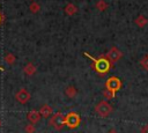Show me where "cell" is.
<instances>
[{
  "label": "cell",
  "mask_w": 148,
  "mask_h": 133,
  "mask_svg": "<svg viewBox=\"0 0 148 133\" xmlns=\"http://www.w3.org/2000/svg\"><path fill=\"white\" fill-rule=\"evenodd\" d=\"M86 57H88V58H90L91 60H92V67L95 68V71L98 73V74H101V75H104V74H106L109 71H110V68H111V66H112V64L105 58V56H101L99 58H94L92 56H90L88 52H84L83 53Z\"/></svg>",
  "instance_id": "1"
},
{
  "label": "cell",
  "mask_w": 148,
  "mask_h": 133,
  "mask_svg": "<svg viewBox=\"0 0 148 133\" xmlns=\"http://www.w3.org/2000/svg\"><path fill=\"white\" fill-rule=\"evenodd\" d=\"M80 123H81L80 114L74 111H71L65 116V125L68 128H75L80 125Z\"/></svg>",
  "instance_id": "2"
},
{
  "label": "cell",
  "mask_w": 148,
  "mask_h": 133,
  "mask_svg": "<svg viewBox=\"0 0 148 133\" xmlns=\"http://www.w3.org/2000/svg\"><path fill=\"white\" fill-rule=\"evenodd\" d=\"M50 125L56 130V131H60L64 128L65 126V114L62 112H57L54 113L51 119H50Z\"/></svg>",
  "instance_id": "3"
},
{
  "label": "cell",
  "mask_w": 148,
  "mask_h": 133,
  "mask_svg": "<svg viewBox=\"0 0 148 133\" xmlns=\"http://www.w3.org/2000/svg\"><path fill=\"white\" fill-rule=\"evenodd\" d=\"M95 111L97 112V114H99L101 117L105 118V117H108V116L112 112V106H111L106 101H101V102L95 106Z\"/></svg>",
  "instance_id": "4"
},
{
  "label": "cell",
  "mask_w": 148,
  "mask_h": 133,
  "mask_svg": "<svg viewBox=\"0 0 148 133\" xmlns=\"http://www.w3.org/2000/svg\"><path fill=\"white\" fill-rule=\"evenodd\" d=\"M120 87H121V81L117 76H111L105 82V89H108L114 94L120 89Z\"/></svg>",
  "instance_id": "5"
},
{
  "label": "cell",
  "mask_w": 148,
  "mask_h": 133,
  "mask_svg": "<svg viewBox=\"0 0 148 133\" xmlns=\"http://www.w3.org/2000/svg\"><path fill=\"white\" fill-rule=\"evenodd\" d=\"M15 98H16V101H17L18 103L25 104V103H28V102L30 101L31 95H30V93H29L25 88H21V89L15 94Z\"/></svg>",
  "instance_id": "6"
},
{
  "label": "cell",
  "mask_w": 148,
  "mask_h": 133,
  "mask_svg": "<svg viewBox=\"0 0 148 133\" xmlns=\"http://www.w3.org/2000/svg\"><path fill=\"white\" fill-rule=\"evenodd\" d=\"M121 56H123V53L120 52V50H118L117 47H111L110 50H109V52L105 54V58L111 62V64H113V62H116V61H118L120 58H121Z\"/></svg>",
  "instance_id": "7"
},
{
  "label": "cell",
  "mask_w": 148,
  "mask_h": 133,
  "mask_svg": "<svg viewBox=\"0 0 148 133\" xmlns=\"http://www.w3.org/2000/svg\"><path fill=\"white\" fill-rule=\"evenodd\" d=\"M27 118H28V120H29L31 124H34V125H35L36 123H38V121L40 120L42 116H40L39 111H37V110H31V111H29V112H28Z\"/></svg>",
  "instance_id": "8"
},
{
  "label": "cell",
  "mask_w": 148,
  "mask_h": 133,
  "mask_svg": "<svg viewBox=\"0 0 148 133\" xmlns=\"http://www.w3.org/2000/svg\"><path fill=\"white\" fill-rule=\"evenodd\" d=\"M39 113H40V116L43 117V118H49L51 114H52V108L50 106V105H43L42 108H40V110H39Z\"/></svg>",
  "instance_id": "9"
},
{
  "label": "cell",
  "mask_w": 148,
  "mask_h": 133,
  "mask_svg": "<svg viewBox=\"0 0 148 133\" xmlns=\"http://www.w3.org/2000/svg\"><path fill=\"white\" fill-rule=\"evenodd\" d=\"M23 71H24V73H25L28 76H31V75H34V74L36 73L37 68L35 67V65H34L32 62H28V64L24 66Z\"/></svg>",
  "instance_id": "10"
},
{
  "label": "cell",
  "mask_w": 148,
  "mask_h": 133,
  "mask_svg": "<svg viewBox=\"0 0 148 133\" xmlns=\"http://www.w3.org/2000/svg\"><path fill=\"white\" fill-rule=\"evenodd\" d=\"M76 94H77V90H76V88H75L74 86H68V87H66V89H65V95H66L68 98L75 97Z\"/></svg>",
  "instance_id": "11"
},
{
  "label": "cell",
  "mask_w": 148,
  "mask_h": 133,
  "mask_svg": "<svg viewBox=\"0 0 148 133\" xmlns=\"http://www.w3.org/2000/svg\"><path fill=\"white\" fill-rule=\"evenodd\" d=\"M77 12V7L74 5V3H67L66 5V7H65V13L67 14V15H69V16H72V15H74L75 13Z\"/></svg>",
  "instance_id": "12"
},
{
  "label": "cell",
  "mask_w": 148,
  "mask_h": 133,
  "mask_svg": "<svg viewBox=\"0 0 148 133\" xmlns=\"http://www.w3.org/2000/svg\"><path fill=\"white\" fill-rule=\"evenodd\" d=\"M15 60H16L15 56H14L13 53H10V52H8V53L5 56V61H6L8 65H14Z\"/></svg>",
  "instance_id": "13"
},
{
  "label": "cell",
  "mask_w": 148,
  "mask_h": 133,
  "mask_svg": "<svg viewBox=\"0 0 148 133\" xmlns=\"http://www.w3.org/2000/svg\"><path fill=\"white\" fill-rule=\"evenodd\" d=\"M135 23H136L139 27H143V25L147 23V19L143 17V15H139V16L136 17V20H135Z\"/></svg>",
  "instance_id": "14"
},
{
  "label": "cell",
  "mask_w": 148,
  "mask_h": 133,
  "mask_svg": "<svg viewBox=\"0 0 148 133\" xmlns=\"http://www.w3.org/2000/svg\"><path fill=\"white\" fill-rule=\"evenodd\" d=\"M96 7H97L98 10H105V9L108 8V3H106L104 0H99V1H97Z\"/></svg>",
  "instance_id": "15"
},
{
  "label": "cell",
  "mask_w": 148,
  "mask_h": 133,
  "mask_svg": "<svg viewBox=\"0 0 148 133\" xmlns=\"http://www.w3.org/2000/svg\"><path fill=\"white\" fill-rule=\"evenodd\" d=\"M35 131H36V127H35V125L34 124H27L25 125V127H24V132L25 133H35Z\"/></svg>",
  "instance_id": "16"
},
{
  "label": "cell",
  "mask_w": 148,
  "mask_h": 133,
  "mask_svg": "<svg viewBox=\"0 0 148 133\" xmlns=\"http://www.w3.org/2000/svg\"><path fill=\"white\" fill-rule=\"evenodd\" d=\"M103 95H104V97H105L106 99H111V98L114 97V93H112V91H110V90H108V89H104Z\"/></svg>",
  "instance_id": "17"
},
{
  "label": "cell",
  "mask_w": 148,
  "mask_h": 133,
  "mask_svg": "<svg viewBox=\"0 0 148 133\" xmlns=\"http://www.w3.org/2000/svg\"><path fill=\"white\" fill-rule=\"evenodd\" d=\"M29 9H30V12H32V13H37V12L39 10V5L32 2V3L29 6Z\"/></svg>",
  "instance_id": "18"
},
{
  "label": "cell",
  "mask_w": 148,
  "mask_h": 133,
  "mask_svg": "<svg viewBox=\"0 0 148 133\" xmlns=\"http://www.w3.org/2000/svg\"><path fill=\"white\" fill-rule=\"evenodd\" d=\"M141 66H142L143 68L148 69V56H146L145 58H142V60H141Z\"/></svg>",
  "instance_id": "19"
},
{
  "label": "cell",
  "mask_w": 148,
  "mask_h": 133,
  "mask_svg": "<svg viewBox=\"0 0 148 133\" xmlns=\"http://www.w3.org/2000/svg\"><path fill=\"white\" fill-rule=\"evenodd\" d=\"M141 133H148V125H146V126H143V127H142Z\"/></svg>",
  "instance_id": "20"
},
{
  "label": "cell",
  "mask_w": 148,
  "mask_h": 133,
  "mask_svg": "<svg viewBox=\"0 0 148 133\" xmlns=\"http://www.w3.org/2000/svg\"><path fill=\"white\" fill-rule=\"evenodd\" d=\"M2 21H3V15H2V14H1V12H0V25H1Z\"/></svg>",
  "instance_id": "21"
},
{
  "label": "cell",
  "mask_w": 148,
  "mask_h": 133,
  "mask_svg": "<svg viewBox=\"0 0 148 133\" xmlns=\"http://www.w3.org/2000/svg\"><path fill=\"white\" fill-rule=\"evenodd\" d=\"M108 133H118V132H117V131H116L114 128H111V130H110V131H109Z\"/></svg>",
  "instance_id": "22"
},
{
  "label": "cell",
  "mask_w": 148,
  "mask_h": 133,
  "mask_svg": "<svg viewBox=\"0 0 148 133\" xmlns=\"http://www.w3.org/2000/svg\"><path fill=\"white\" fill-rule=\"evenodd\" d=\"M0 71H1V72H5V68H3L2 66H0Z\"/></svg>",
  "instance_id": "23"
},
{
  "label": "cell",
  "mask_w": 148,
  "mask_h": 133,
  "mask_svg": "<svg viewBox=\"0 0 148 133\" xmlns=\"http://www.w3.org/2000/svg\"><path fill=\"white\" fill-rule=\"evenodd\" d=\"M1 125H2V121H1V119H0V127H1Z\"/></svg>",
  "instance_id": "24"
}]
</instances>
